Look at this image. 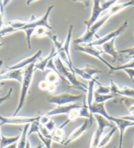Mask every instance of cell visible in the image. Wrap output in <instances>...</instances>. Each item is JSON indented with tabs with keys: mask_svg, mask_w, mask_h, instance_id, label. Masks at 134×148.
<instances>
[{
	"mask_svg": "<svg viewBox=\"0 0 134 148\" xmlns=\"http://www.w3.org/2000/svg\"><path fill=\"white\" fill-rule=\"evenodd\" d=\"M59 78H60V76L59 75L58 71L56 69L55 70H52L47 74L45 80L47 81L48 84H55V85L58 86Z\"/></svg>",
	"mask_w": 134,
	"mask_h": 148,
	"instance_id": "obj_27",
	"label": "cell"
},
{
	"mask_svg": "<svg viewBox=\"0 0 134 148\" xmlns=\"http://www.w3.org/2000/svg\"><path fill=\"white\" fill-rule=\"evenodd\" d=\"M58 56V52H56V50L55 49V47L52 48V49L51 50L50 53H48V55L47 56V57L45 58L41 61V62H38L35 64V71L36 70H40L41 71L44 73H45V69L47 68V66L48 65V62H50V60L55 58L56 56Z\"/></svg>",
	"mask_w": 134,
	"mask_h": 148,
	"instance_id": "obj_18",
	"label": "cell"
},
{
	"mask_svg": "<svg viewBox=\"0 0 134 148\" xmlns=\"http://www.w3.org/2000/svg\"><path fill=\"white\" fill-rule=\"evenodd\" d=\"M74 73L76 75L81 76L82 78L86 80L90 81L94 78L93 76L97 75V74L102 73V71H100L98 69L94 67L93 65L87 64L86 67L83 69L73 67Z\"/></svg>",
	"mask_w": 134,
	"mask_h": 148,
	"instance_id": "obj_11",
	"label": "cell"
},
{
	"mask_svg": "<svg viewBox=\"0 0 134 148\" xmlns=\"http://www.w3.org/2000/svg\"><path fill=\"white\" fill-rule=\"evenodd\" d=\"M77 1L81 2V3L84 4V5L85 7L90 6V3H91V0H77L76 2Z\"/></svg>",
	"mask_w": 134,
	"mask_h": 148,
	"instance_id": "obj_42",
	"label": "cell"
},
{
	"mask_svg": "<svg viewBox=\"0 0 134 148\" xmlns=\"http://www.w3.org/2000/svg\"><path fill=\"white\" fill-rule=\"evenodd\" d=\"M51 137L53 142L64 145L66 140L65 131L64 128H61L60 127H56L55 131L51 133Z\"/></svg>",
	"mask_w": 134,
	"mask_h": 148,
	"instance_id": "obj_21",
	"label": "cell"
},
{
	"mask_svg": "<svg viewBox=\"0 0 134 148\" xmlns=\"http://www.w3.org/2000/svg\"><path fill=\"white\" fill-rule=\"evenodd\" d=\"M42 54V51L41 50H38L37 52L34 53L33 56L28 57L27 58H25L24 60L20 61V62H18L15 64L7 67V71H14V70H19V69H23L28 67L32 63L36 62V60L40 57Z\"/></svg>",
	"mask_w": 134,
	"mask_h": 148,
	"instance_id": "obj_13",
	"label": "cell"
},
{
	"mask_svg": "<svg viewBox=\"0 0 134 148\" xmlns=\"http://www.w3.org/2000/svg\"><path fill=\"white\" fill-rule=\"evenodd\" d=\"M44 146H45V145H44V144H43V143H41V144H39L36 147H35V148H43Z\"/></svg>",
	"mask_w": 134,
	"mask_h": 148,
	"instance_id": "obj_49",
	"label": "cell"
},
{
	"mask_svg": "<svg viewBox=\"0 0 134 148\" xmlns=\"http://www.w3.org/2000/svg\"><path fill=\"white\" fill-rule=\"evenodd\" d=\"M128 27V21L127 20H126L124 22L122 23V24L120 25L119 27H118L117 29L115 30L112 32L109 33L107 35H105V36L98 38V39L93 40L91 42L86 44L87 45L92 46V47H97V46H102L105 43L109 42L113 39H116L117 37L122 34L123 32H124L126 29V28Z\"/></svg>",
	"mask_w": 134,
	"mask_h": 148,
	"instance_id": "obj_7",
	"label": "cell"
},
{
	"mask_svg": "<svg viewBox=\"0 0 134 148\" xmlns=\"http://www.w3.org/2000/svg\"><path fill=\"white\" fill-rule=\"evenodd\" d=\"M123 103L127 107L129 112L130 113L131 116H134V103H131L128 99H124L122 100Z\"/></svg>",
	"mask_w": 134,
	"mask_h": 148,
	"instance_id": "obj_35",
	"label": "cell"
},
{
	"mask_svg": "<svg viewBox=\"0 0 134 148\" xmlns=\"http://www.w3.org/2000/svg\"><path fill=\"white\" fill-rule=\"evenodd\" d=\"M97 79L94 78L93 80H92L90 81H89L88 83V90H87V92L86 97H85V100H86V103L87 106L90 107L92 104L94 103V86L95 84H97Z\"/></svg>",
	"mask_w": 134,
	"mask_h": 148,
	"instance_id": "obj_20",
	"label": "cell"
},
{
	"mask_svg": "<svg viewBox=\"0 0 134 148\" xmlns=\"http://www.w3.org/2000/svg\"><path fill=\"white\" fill-rule=\"evenodd\" d=\"M51 30L48 29L47 27L45 26H39L35 28L34 34L36 37H43V36H48L50 38L52 36L50 32Z\"/></svg>",
	"mask_w": 134,
	"mask_h": 148,
	"instance_id": "obj_29",
	"label": "cell"
},
{
	"mask_svg": "<svg viewBox=\"0 0 134 148\" xmlns=\"http://www.w3.org/2000/svg\"><path fill=\"white\" fill-rule=\"evenodd\" d=\"M118 95L134 99V89L128 86H123L122 88H120Z\"/></svg>",
	"mask_w": 134,
	"mask_h": 148,
	"instance_id": "obj_30",
	"label": "cell"
},
{
	"mask_svg": "<svg viewBox=\"0 0 134 148\" xmlns=\"http://www.w3.org/2000/svg\"><path fill=\"white\" fill-rule=\"evenodd\" d=\"M12 0H3V5L6 7L7 5H8L10 2H11Z\"/></svg>",
	"mask_w": 134,
	"mask_h": 148,
	"instance_id": "obj_47",
	"label": "cell"
},
{
	"mask_svg": "<svg viewBox=\"0 0 134 148\" xmlns=\"http://www.w3.org/2000/svg\"><path fill=\"white\" fill-rule=\"evenodd\" d=\"M44 126H45L46 128H47L48 131L51 132V133H52V132L55 131V129L56 128V124L52 119H50L47 123H46L45 125H44Z\"/></svg>",
	"mask_w": 134,
	"mask_h": 148,
	"instance_id": "obj_38",
	"label": "cell"
},
{
	"mask_svg": "<svg viewBox=\"0 0 134 148\" xmlns=\"http://www.w3.org/2000/svg\"><path fill=\"white\" fill-rule=\"evenodd\" d=\"M123 71L127 74L131 81L134 80V69H125Z\"/></svg>",
	"mask_w": 134,
	"mask_h": 148,
	"instance_id": "obj_40",
	"label": "cell"
},
{
	"mask_svg": "<svg viewBox=\"0 0 134 148\" xmlns=\"http://www.w3.org/2000/svg\"><path fill=\"white\" fill-rule=\"evenodd\" d=\"M88 108L90 111L91 114L92 115L94 114H99L101 116H104L105 118L109 119L111 121V116L108 114V112L106 110L105 106V103H93L92 105L88 107Z\"/></svg>",
	"mask_w": 134,
	"mask_h": 148,
	"instance_id": "obj_17",
	"label": "cell"
},
{
	"mask_svg": "<svg viewBox=\"0 0 134 148\" xmlns=\"http://www.w3.org/2000/svg\"><path fill=\"white\" fill-rule=\"evenodd\" d=\"M36 1H37V0H26V3L27 5L29 6L32 3H33V2H35Z\"/></svg>",
	"mask_w": 134,
	"mask_h": 148,
	"instance_id": "obj_46",
	"label": "cell"
},
{
	"mask_svg": "<svg viewBox=\"0 0 134 148\" xmlns=\"http://www.w3.org/2000/svg\"><path fill=\"white\" fill-rule=\"evenodd\" d=\"M120 54H126L128 57H134V47L118 51Z\"/></svg>",
	"mask_w": 134,
	"mask_h": 148,
	"instance_id": "obj_37",
	"label": "cell"
},
{
	"mask_svg": "<svg viewBox=\"0 0 134 148\" xmlns=\"http://www.w3.org/2000/svg\"><path fill=\"white\" fill-rule=\"evenodd\" d=\"M115 41V39H111L109 42L103 45L102 48L104 52L111 56L113 61L116 62L117 61L122 60V57H121V54L118 52V51L116 50Z\"/></svg>",
	"mask_w": 134,
	"mask_h": 148,
	"instance_id": "obj_15",
	"label": "cell"
},
{
	"mask_svg": "<svg viewBox=\"0 0 134 148\" xmlns=\"http://www.w3.org/2000/svg\"><path fill=\"white\" fill-rule=\"evenodd\" d=\"M20 136V134L16 136L8 137L2 134L1 138L0 140V148H3L5 147H7L8 146V145H10L17 142L18 140H19Z\"/></svg>",
	"mask_w": 134,
	"mask_h": 148,
	"instance_id": "obj_26",
	"label": "cell"
},
{
	"mask_svg": "<svg viewBox=\"0 0 134 148\" xmlns=\"http://www.w3.org/2000/svg\"><path fill=\"white\" fill-rule=\"evenodd\" d=\"M4 8L3 5V0H0V11L3 14H4Z\"/></svg>",
	"mask_w": 134,
	"mask_h": 148,
	"instance_id": "obj_44",
	"label": "cell"
},
{
	"mask_svg": "<svg viewBox=\"0 0 134 148\" xmlns=\"http://www.w3.org/2000/svg\"><path fill=\"white\" fill-rule=\"evenodd\" d=\"M134 5V0H130L127 2H124V3H117L114 5L112 6L110 9L107 10L106 13L102 14L98 20L89 28L86 29L84 34H82L81 37L74 40V44L75 45H81L83 43L88 44L92 42V39L96 35V32L104 25L109 18L111 17L113 15L118 13V12L122 11L123 9L127 8L128 7Z\"/></svg>",
	"mask_w": 134,
	"mask_h": 148,
	"instance_id": "obj_1",
	"label": "cell"
},
{
	"mask_svg": "<svg viewBox=\"0 0 134 148\" xmlns=\"http://www.w3.org/2000/svg\"><path fill=\"white\" fill-rule=\"evenodd\" d=\"M54 62L56 66V69L57 70L60 78L66 82L67 84H70L73 88L81 90L84 93L87 92L88 86L86 84L81 82L77 78L76 75L70 70V69L66 67L64 65L63 61L61 60L58 56H56L54 58Z\"/></svg>",
	"mask_w": 134,
	"mask_h": 148,
	"instance_id": "obj_2",
	"label": "cell"
},
{
	"mask_svg": "<svg viewBox=\"0 0 134 148\" xmlns=\"http://www.w3.org/2000/svg\"><path fill=\"white\" fill-rule=\"evenodd\" d=\"M73 25H70V26H69V30H68V35H67L66 39L65 40H64V42H63L62 48H61V49L66 53V54L67 55V56H68V58L69 61V63H70V64L72 66H73V63H72L71 57V54H70V43H71V37H72V32H73Z\"/></svg>",
	"mask_w": 134,
	"mask_h": 148,
	"instance_id": "obj_19",
	"label": "cell"
},
{
	"mask_svg": "<svg viewBox=\"0 0 134 148\" xmlns=\"http://www.w3.org/2000/svg\"><path fill=\"white\" fill-rule=\"evenodd\" d=\"M134 69V60L130 61V62L125 63V64L118 66V67H115L114 69H113L112 72L123 71L124 69Z\"/></svg>",
	"mask_w": 134,
	"mask_h": 148,
	"instance_id": "obj_34",
	"label": "cell"
},
{
	"mask_svg": "<svg viewBox=\"0 0 134 148\" xmlns=\"http://www.w3.org/2000/svg\"><path fill=\"white\" fill-rule=\"evenodd\" d=\"M79 117H85L86 119H93V115L91 114L90 111L88 108V106H87L86 100L84 101V105L81 107H78V108H73L71 110V111L68 114V119L61 124L60 127L64 128L66 127L69 122L75 120L76 119Z\"/></svg>",
	"mask_w": 134,
	"mask_h": 148,
	"instance_id": "obj_5",
	"label": "cell"
},
{
	"mask_svg": "<svg viewBox=\"0 0 134 148\" xmlns=\"http://www.w3.org/2000/svg\"><path fill=\"white\" fill-rule=\"evenodd\" d=\"M30 124L24 125V128L22 129V133L20 134L19 140L17 142V148H25L28 142V130H29Z\"/></svg>",
	"mask_w": 134,
	"mask_h": 148,
	"instance_id": "obj_23",
	"label": "cell"
},
{
	"mask_svg": "<svg viewBox=\"0 0 134 148\" xmlns=\"http://www.w3.org/2000/svg\"><path fill=\"white\" fill-rule=\"evenodd\" d=\"M17 142L15 143V144H12L10 145H8V146L5 147L3 148H17Z\"/></svg>",
	"mask_w": 134,
	"mask_h": 148,
	"instance_id": "obj_45",
	"label": "cell"
},
{
	"mask_svg": "<svg viewBox=\"0 0 134 148\" xmlns=\"http://www.w3.org/2000/svg\"><path fill=\"white\" fill-rule=\"evenodd\" d=\"M97 84H98V86L96 89V90L95 91V92L99 94H109L111 93V91L110 87L105 86L104 84H100L97 82Z\"/></svg>",
	"mask_w": 134,
	"mask_h": 148,
	"instance_id": "obj_33",
	"label": "cell"
},
{
	"mask_svg": "<svg viewBox=\"0 0 134 148\" xmlns=\"http://www.w3.org/2000/svg\"><path fill=\"white\" fill-rule=\"evenodd\" d=\"M83 98V95H73L69 93H63L56 95H50L47 99V101L50 104L61 106L78 103Z\"/></svg>",
	"mask_w": 134,
	"mask_h": 148,
	"instance_id": "obj_4",
	"label": "cell"
},
{
	"mask_svg": "<svg viewBox=\"0 0 134 148\" xmlns=\"http://www.w3.org/2000/svg\"><path fill=\"white\" fill-rule=\"evenodd\" d=\"M23 71L22 69L9 71L1 73L0 75V82L3 80H12L21 84L23 79Z\"/></svg>",
	"mask_w": 134,
	"mask_h": 148,
	"instance_id": "obj_16",
	"label": "cell"
},
{
	"mask_svg": "<svg viewBox=\"0 0 134 148\" xmlns=\"http://www.w3.org/2000/svg\"><path fill=\"white\" fill-rule=\"evenodd\" d=\"M111 121L113 123H115L119 130V145H118V148H122L123 144V137L124 134V132L128 127L134 126V121L128 120L123 118L121 117H113L111 116Z\"/></svg>",
	"mask_w": 134,
	"mask_h": 148,
	"instance_id": "obj_9",
	"label": "cell"
},
{
	"mask_svg": "<svg viewBox=\"0 0 134 148\" xmlns=\"http://www.w3.org/2000/svg\"><path fill=\"white\" fill-rule=\"evenodd\" d=\"M3 15L0 11V30L3 28V24H4V19H3Z\"/></svg>",
	"mask_w": 134,
	"mask_h": 148,
	"instance_id": "obj_43",
	"label": "cell"
},
{
	"mask_svg": "<svg viewBox=\"0 0 134 148\" xmlns=\"http://www.w3.org/2000/svg\"><path fill=\"white\" fill-rule=\"evenodd\" d=\"M109 87H110V89H111V91L112 94H114V95H117L118 91H119L120 89V87L118 86L113 80H111Z\"/></svg>",
	"mask_w": 134,
	"mask_h": 148,
	"instance_id": "obj_36",
	"label": "cell"
},
{
	"mask_svg": "<svg viewBox=\"0 0 134 148\" xmlns=\"http://www.w3.org/2000/svg\"><path fill=\"white\" fill-rule=\"evenodd\" d=\"M118 0H101L100 5H101V8L103 12L105 11H107L112 6L117 3Z\"/></svg>",
	"mask_w": 134,
	"mask_h": 148,
	"instance_id": "obj_32",
	"label": "cell"
},
{
	"mask_svg": "<svg viewBox=\"0 0 134 148\" xmlns=\"http://www.w3.org/2000/svg\"><path fill=\"white\" fill-rule=\"evenodd\" d=\"M94 118H95L97 122V128H99L101 129L104 130L106 127H110V128H113L115 127L113 125V122L111 121H109V119L105 118L104 116H101L99 114H94Z\"/></svg>",
	"mask_w": 134,
	"mask_h": 148,
	"instance_id": "obj_22",
	"label": "cell"
},
{
	"mask_svg": "<svg viewBox=\"0 0 134 148\" xmlns=\"http://www.w3.org/2000/svg\"><path fill=\"white\" fill-rule=\"evenodd\" d=\"M92 119H86L83 123L79 127H77L74 131H72L71 133L68 137V138L66 140L64 145L66 146V145H69L72 142L79 138L91 127L92 124Z\"/></svg>",
	"mask_w": 134,
	"mask_h": 148,
	"instance_id": "obj_10",
	"label": "cell"
},
{
	"mask_svg": "<svg viewBox=\"0 0 134 148\" xmlns=\"http://www.w3.org/2000/svg\"><path fill=\"white\" fill-rule=\"evenodd\" d=\"M133 82V83H134V80H133V82Z\"/></svg>",
	"mask_w": 134,
	"mask_h": 148,
	"instance_id": "obj_53",
	"label": "cell"
},
{
	"mask_svg": "<svg viewBox=\"0 0 134 148\" xmlns=\"http://www.w3.org/2000/svg\"><path fill=\"white\" fill-rule=\"evenodd\" d=\"M48 86V83L46 80L41 81L40 82L39 84V88L42 90H47Z\"/></svg>",
	"mask_w": 134,
	"mask_h": 148,
	"instance_id": "obj_41",
	"label": "cell"
},
{
	"mask_svg": "<svg viewBox=\"0 0 134 148\" xmlns=\"http://www.w3.org/2000/svg\"><path fill=\"white\" fill-rule=\"evenodd\" d=\"M25 148H32V147H31V144H30V141H29V140H28L26 146Z\"/></svg>",
	"mask_w": 134,
	"mask_h": 148,
	"instance_id": "obj_48",
	"label": "cell"
},
{
	"mask_svg": "<svg viewBox=\"0 0 134 148\" xmlns=\"http://www.w3.org/2000/svg\"><path fill=\"white\" fill-rule=\"evenodd\" d=\"M117 129H118L117 126L113 127V128H111V129L106 134H105L104 136H102L101 140H100V142H99V148L104 147L110 142V140H111L112 137L113 136V135H114V134L115 133V132L117 131Z\"/></svg>",
	"mask_w": 134,
	"mask_h": 148,
	"instance_id": "obj_25",
	"label": "cell"
},
{
	"mask_svg": "<svg viewBox=\"0 0 134 148\" xmlns=\"http://www.w3.org/2000/svg\"><path fill=\"white\" fill-rule=\"evenodd\" d=\"M133 148H134V147H133Z\"/></svg>",
	"mask_w": 134,
	"mask_h": 148,
	"instance_id": "obj_54",
	"label": "cell"
},
{
	"mask_svg": "<svg viewBox=\"0 0 134 148\" xmlns=\"http://www.w3.org/2000/svg\"><path fill=\"white\" fill-rule=\"evenodd\" d=\"M35 62L32 63L28 67L24 68V71H23V79L21 83V91H20L19 104H18L17 109L15 110L12 116H17V114L21 110L24 105L28 91H29L31 83L32 81L33 73L35 72Z\"/></svg>",
	"mask_w": 134,
	"mask_h": 148,
	"instance_id": "obj_3",
	"label": "cell"
},
{
	"mask_svg": "<svg viewBox=\"0 0 134 148\" xmlns=\"http://www.w3.org/2000/svg\"><path fill=\"white\" fill-rule=\"evenodd\" d=\"M40 116L24 117L12 116V117H5L0 115V125L1 126L6 125H26L31 124L33 121L39 119Z\"/></svg>",
	"mask_w": 134,
	"mask_h": 148,
	"instance_id": "obj_8",
	"label": "cell"
},
{
	"mask_svg": "<svg viewBox=\"0 0 134 148\" xmlns=\"http://www.w3.org/2000/svg\"><path fill=\"white\" fill-rule=\"evenodd\" d=\"M75 49L77 51H79V52L86 53V54H88L90 56H93V57L98 59L100 62L104 63V64L111 71H112L115 67L114 66L110 64L109 62H108L107 61L105 60V59L102 57V54L103 53H104V51L97 49L96 48H95V47H92V46H89L87 45L85 46L75 45Z\"/></svg>",
	"mask_w": 134,
	"mask_h": 148,
	"instance_id": "obj_6",
	"label": "cell"
},
{
	"mask_svg": "<svg viewBox=\"0 0 134 148\" xmlns=\"http://www.w3.org/2000/svg\"><path fill=\"white\" fill-rule=\"evenodd\" d=\"M83 105H84V101L83 103H80V102H78V103L66 104V105L56 106V107H55V108H52V110H50L47 112L46 114L50 117L54 116H57V115H61V114L68 115L69 112L71 111V110H73V108H78V107H81Z\"/></svg>",
	"mask_w": 134,
	"mask_h": 148,
	"instance_id": "obj_12",
	"label": "cell"
},
{
	"mask_svg": "<svg viewBox=\"0 0 134 148\" xmlns=\"http://www.w3.org/2000/svg\"><path fill=\"white\" fill-rule=\"evenodd\" d=\"M12 91H13L12 88H10L9 91H7V93L6 95H4L3 97H0V104L4 103L5 101H6L7 99H9L10 98V97H11V95H12Z\"/></svg>",
	"mask_w": 134,
	"mask_h": 148,
	"instance_id": "obj_39",
	"label": "cell"
},
{
	"mask_svg": "<svg viewBox=\"0 0 134 148\" xmlns=\"http://www.w3.org/2000/svg\"><path fill=\"white\" fill-rule=\"evenodd\" d=\"M3 61L0 60V69H1L2 65H3ZM1 71H0V75H1Z\"/></svg>",
	"mask_w": 134,
	"mask_h": 148,
	"instance_id": "obj_50",
	"label": "cell"
},
{
	"mask_svg": "<svg viewBox=\"0 0 134 148\" xmlns=\"http://www.w3.org/2000/svg\"><path fill=\"white\" fill-rule=\"evenodd\" d=\"M38 136L39 139L41 140V142L43 143L44 145L47 148H52V137H46L41 133L40 131H39L37 132Z\"/></svg>",
	"mask_w": 134,
	"mask_h": 148,
	"instance_id": "obj_31",
	"label": "cell"
},
{
	"mask_svg": "<svg viewBox=\"0 0 134 148\" xmlns=\"http://www.w3.org/2000/svg\"><path fill=\"white\" fill-rule=\"evenodd\" d=\"M0 127H1V125H0ZM1 136H2V134H1V128H0V140L1 138Z\"/></svg>",
	"mask_w": 134,
	"mask_h": 148,
	"instance_id": "obj_51",
	"label": "cell"
},
{
	"mask_svg": "<svg viewBox=\"0 0 134 148\" xmlns=\"http://www.w3.org/2000/svg\"><path fill=\"white\" fill-rule=\"evenodd\" d=\"M72 1H74V2H76V1H77V0H72Z\"/></svg>",
	"mask_w": 134,
	"mask_h": 148,
	"instance_id": "obj_52",
	"label": "cell"
},
{
	"mask_svg": "<svg viewBox=\"0 0 134 148\" xmlns=\"http://www.w3.org/2000/svg\"><path fill=\"white\" fill-rule=\"evenodd\" d=\"M100 1L101 0H93V7H92L91 16L88 20L84 22L86 29H88L101 16L103 11L101 8Z\"/></svg>",
	"mask_w": 134,
	"mask_h": 148,
	"instance_id": "obj_14",
	"label": "cell"
},
{
	"mask_svg": "<svg viewBox=\"0 0 134 148\" xmlns=\"http://www.w3.org/2000/svg\"><path fill=\"white\" fill-rule=\"evenodd\" d=\"M104 131V130L97 128V129L96 130V131L94 132L93 136L92 137L90 148H99V142L100 140H101L102 136H103Z\"/></svg>",
	"mask_w": 134,
	"mask_h": 148,
	"instance_id": "obj_24",
	"label": "cell"
},
{
	"mask_svg": "<svg viewBox=\"0 0 134 148\" xmlns=\"http://www.w3.org/2000/svg\"><path fill=\"white\" fill-rule=\"evenodd\" d=\"M114 94H99L95 92L94 93V101L97 103H102L113 99L115 98Z\"/></svg>",
	"mask_w": 134,
	"mask_h": 148,
	"instance_id": "obj_28",
	"label": "cell"
}]
</instances>
